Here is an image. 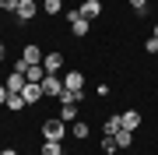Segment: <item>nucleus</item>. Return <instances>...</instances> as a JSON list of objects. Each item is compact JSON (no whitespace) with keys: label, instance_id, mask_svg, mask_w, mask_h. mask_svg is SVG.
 I'll return each instance as SVG.
<instances>
[{"label":"nucleus","instance_id":"obj_25","mask_svg":"<svg viewBox=\"0 0 158 155\" xmlns=\"http://www.w3.org/2000/svg\"><path fill=\"white\" fill-rule=\"evenodd\" d=\"M155 39H158V21H155Z\"/></svg>","mask_w":158,"mask_h":155},{"label":"nucleus","instance_id":"obj_21","mask_svg":"<svg viewBox=\"0 0 158 155\" xmlns=\"http://www.w3.org/2000/svg\"><path fill=\"white\" fill-rule=\"evenodd\" d=\"M18 7V0H0V11H14Z\"/></svg>","mask_w":158,"mask_h":155},{"label":"nucleus","instance_id":"obj_7","mask_svg":"<svg viewBox=\"0 0 158 155\" xmlns=\"http://www.w3.org/2000/svg\"><path fill=\"white\" fill-rule=\"evenodd\" d=\"M77 11H81V18H85V21H91V18H98V14H102V4H98V0H85Z\"/></svg>","mask_w":158,"mask_h":155},{"label":"nucleus","instance_id":"obj_3","mask_svg":"<svg viewBox=\"0 0 158 155\" xmlns=\"http://www.w3.org/2000/svg\"><path fill=\"white\" fill-rule=\"evenodd\" d=\"M42 67H46V74H60V71H63V53H46Z\"/></svg>","mask_w":158,"mask_h":155},{"label":"nucleus","instance_id":"obj_11","mask_svg":"<svg viewBox=\"0 0 158 155\" xmlns=\"http://www.w3.org/2000/svg\"><path fill=\"white\" fill-rule=\"evenodd\" d=\"M25 106H28V102H25L21 92H11V95H7V109H14V113H18V109H25Z\"/></svg>","mask_w":158,"mask_h":155},{"label":"nucleus","instance_id":"obj_16","mask_svg":"<svg viewBox=\"0 0 158 155\" xmlns=\"http://www.w3.org/2000/svg\"><path fill=\"white\" fill-rule=\"evenodd\" d=\"M119 148V144H116V138H113V134H102V152H109V155H113Z\"/></svg>","mask_w":158,"mask_h":155},{"label":"nucleus","instance_id":"obj_10","mask_svg":"<svg viewBox=\"0 0 158 155\" xmlns=\"http://www.w3.org/2000/svg\"><path fill=\"white\" fill-rule=\"evenodd\" d=\"M42 57H46V53H42L39 46H25V50H21V60L28 63V67H32V63H42Z\"/></svg>","mask_w":158,"mask_h":155},{"label":"nucleus","instance_id":"obj_14","mask_svg":"<svg viewBox=\"0 0 158 155\" xmlns=\"http://www.w3.org/2000/svg\"><path fill=\"white\" fill-rule=\"evenodd\" d=\"M113 138H116L119 148H130V141H134V131H119V134H113Z\"/></svg>","mask_w":158,"mask_h":155},{"label":"nucleus","instance_id":"obj_18","mask_svg":"<svg viewBox=\"0 0 158 155\" xmlns=\"http://www.w3.org/2000/svg\"><path fill=\"white\" fill-rule=\"evenodd\" d=\"M119 131H123L119 116H109V120H106V134H119Z\"/></svg>","mask_w":158,"mask_h":155},{"label":"nucleus","instance_id":"obj_15","mask_svg":"<svg viewBox=\"0 0 158 155\" xmlns=\"http://www.w3.org/2000/svg\"><path fill=\"white\" fill-rule=\"evenodd\" d=\"M42 155H63L60 141H42Z\"/></svg>","mask_w":158,"mask_h":155},{"label":"nucleus","instance_id":"obj_5","mask_svg":"<svg viewBox=\"0 0 158 155\" xmlns=\"http://www.w3.org/2000/svg\"><path fill=\"white\" fill-rule=\"evenodd\" d=\"M67 21H70V32L77 35V39H81V35H88V21L81 18V11H70V14H67Z\"/></svg>","mask_w":158,"mask_h":155},{"label":"nucleus","instance_id":"obj_22","mask_svg":"<svg viewBox=\"0 0 158 155\" xmlns=\"http://www.w3.org/2000/svg\"><path fill=\"white\" fill-rule=\"evenodd\" d=\"M148 53H158V39H155V35H151V39H148V46H144Z\"/></svg>","mask_w":158,"mask_h":155},{"label":"nucleus","instance_id":"obj_17","mask_svg":"<svg viewBox=\"0 0 158 155\" xmlns=\"http://www.w3.org/2000/svg\"><path fill=\"white\" fill-rule=\"evenodd\" d=\"M74 116H77V106H60V120L63 123H70Z\"/></svg>","mask_w":158,"mask_h":155},{"label":"nucleus","instance_id":"obj_9","mask_svg":"<svg viewBox=\"0 0 158 155\" xmlns=\"http://www.w3.org/2000/svg\"><path fill=\"white\" fill-rule=\"evenodd\" d=\"M21 95H25V102H39V99H42V85H35V81H25Z\"/></svg>","mask_w":158,"mask_h":155},{"label":"nucleus","instance_id":"obj_4","mask_svg":"<svg viewBox=\"0 0 158 155\" xmlns=\"http://www.w3.org/2000/svg\"><path fill=\"white\" fill-rule=\"evenodd\" d=\"M60 92H63V78L46 74V78H42V95H60Z\"/></svg>","mask_w":158,"mask_h":155},{"label":"nucleus","instance_id":"obj_19","mask_svg":"<svg viewBox=\"0 0 158 155\" xmlns=\"http://www.w3.org/2000/svg\"><path fill=\"white\" fill-rule=\"evenodd\" d=\"M46 14H60V7H63V0H46Z\"/></svg>","mask_w":158,"mask_h":155},{"label":"nucleus","instance_id":"obj_13","mask_svg":"<svg viewBox=\"0 0 158 155\" xmlns=\"http://www.w3.org/2000/svg\"><path fill=\"white\" fill-rule=\"evenodd\" d=\"M70 134H74L77 141H85V138H88L91 131H88V123H85V120H77V123H74V131H70Z\"/></svg>","mask_w":158,"mask_h":155},{"label":"nucleus","instance_id":"obj_24","mask_svg":"<svg viewBox=\"0 0 158 155\" xmlns=\"http://www.w3.org/2000/svg\"><path fill=\"white\" fill-rule=\"evenodd\" d=\"M0 155H18V152H14V148H4V152H0Z\"/></svg>","mask_w":158,"mask_h":155},{"label":"nucleus","instance_id":"obj_12","mask_svg":"<svg viewBox=\"0 0 158 155\" xmlns=\"http://www.w3.org/2000/svg\"><path fill=\"white\" fill-rule=\"evenodd\" d=\"M4 85H7V92H21V88H25V78H21V74H14V71H11V78H7Z\"/></svg>","mask_w":158,"mask_h":155},{"label":"nucleus","instance_id":"obj_2","mask_svg":"<svg viewBox=\"0 0 158 155\" xmlns=\"http://www.w3.org/2000/svg\"><path fill=\"white\" fill-rule=\"evenodd\" d=\"M14 14H18V21H32L35 14H39V4H35V0H18V7H14Z\"/></svg>","mask_w":158,"mask_h":155},{"label":"nucleus","instance_id":"obj_1","mask_svg":"<svg viewBox=\"0 0 158 155\" xmlns=\"http://www.w3.org/2000/svg\"><path fill=\"white\" fill-rule=\"evenodd\" d=\"M42 134H46V141H63L67 127H63L60 116H53V120H46V123H42Z\"/></svg>","mask_w":158,"mask_h":155},{"label":"nucleus","instance_id":"obj_26","mask_svg":"<svg viewBox=\"0 0 158 155\" xmlns=\"http://www.w3.org/2000/svg\"><path fill=\"white\" fill-rule=\"evenodd\" d=\"M0 60H4V46H0Z\"/></svg>","mask_w":158,"mask_h":155},{"label":"nucleus","instance_id":"obj_8","mask_svg":"<svg viewBox=\"0 0 158 155\" xmlns=\"http://www.w3.org/2000/svg\"><path fill=\"white\" fill-rule=\"evenodd\" d=\"M119 123H123V131H137V127H141V113H137V109H127V113L119 116Z\"/></svg>","mask_w":158,"mask_h":155},{"label":"nucleus","instance_id":"obj_23","mask_svg":"<svg viewBox=\"0 0 158 155\" xmlns=\"http://www.w3.org/2000/svg\"><path fill=\"white\" fill-rule=\"evenodd\" d=\"M7 95H11V92H7V85H0V106H7Z\"/></svg>","mask_w":158,"mask_h":155},{"label":"nucleus","instance_id":"obj_6","mask_svg":"<svg viewBox=\"0 0 158 155\" xmlns=\"http://www.w3.org/2000/svg\"><path fill=\"white\" fill-rule=\"evenodd\" d=\"M63 88H67V92H81V88H85V74H81V71L63 74Z\"/></svg>","mask_w":158,"mask_h":155},{"label":"nucleus","instance_id":"obj_20","mask_svg":"<svg viewBox=\"0 0 158 155\" xmlns=\"http://www.w3.org/2000/svg\"><path fill=\"white\" fill-rule=\"evenodd\" d=\"M130 7H134L137 14H144V11H148V0H130Z\"/></svg>","mask_w":158,"mask_h":155}]
</instances>
